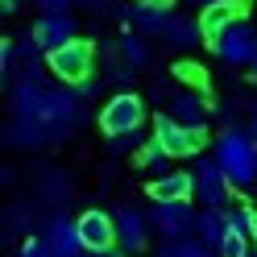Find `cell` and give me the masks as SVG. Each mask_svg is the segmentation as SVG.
Masks as SVG:
<instances>
[{"instance_id":"6da1fadb","label":"cell","mask_w":257,"mask_h":257,"mask_svg":"<svg viewBox=\"0 0 257 257\" xmlns=\"http://www.w3.org/2000/svg\"><path fill=\"white\" fill-rule=\"evenodd\" d=\"M216 162L224 166V174L236 191H249L257 183V141L240 128H224L216 141Z\"/></svg>"},{"instance_id":"7a4b0ae2","label":"cell","mask_w":257,"mask_h":257,"mask_svg":"<svg viewBox=\"0 0 257 257\" xmlns=\"http://www.w3.org/2000/svg\"><path fill=\"white\" fill-rule=\"evenodd\" d=\"M34 120H42L54 133V141H62L67 133H75V128L87 120V112H83V104H79V95H71V87L62 83V87H46Z\"/></svg>"},{"instance_id":"3957f363","label":"cell","mask_w":257,"mask_h":257,"mask_svg":"<svg viewBox=\"0 0 257 257\" xmlns=\"http://www.w3.org/2000/svg\"><path fill=\"white\" fill-rule=\"evenodd\" d=\"M46 62H50L54 79H62L67 87H79L83 79H91V67H95V46L87 38H71L67 46H58V50L46 54Z\"/></svg>"},{"instance_id":"277c9868","label":"cell","mask_w":257,"mask_h":257,"mask_svg":"<svg viewBox=\"0 0 257 257\" xmlns=\"http://www.w3.org/2000/svg\"><path fill=\"white\" fill-rule=\"evenodd\" d=\"M150 224L166 240H187V236H195V228H199V212L191 207V199H166V203L150 207Z\"/></svg>"},{"instance_id":"5b68a950","label":"cell","mask_w":257,"mask_h":257,"mask_svg":"<svg viewBox=\"0 0 257 257\" xmlns=\"http://www.w3.org/2000/svg\"><path fill=\"white\" fill-rule=\"evenodd\" d=\"M141 120H146V100L133 91H116L112 100L100 108V128L104 137H116V133H137Z\"/></svg>"},{"instance_id":"8992f818","label":"cell","mask_w":257,"mask_h":257,"mask_svg":"<svg viewBox=\"0 0 257 257\" xmlns=\"http://www.w3.org/2000/svg\"><path fill=\"white\" fill-rule=\"evenodd\" d=\"M154 137L170 150V158H195V154L207 146V133H203V128H191V124H183V120L166 116V112H158V116H154Z\"/></svg>"},{"instance_id":"52a82bcc","label":"cell","mask_w":257,"mask_h":257,"mask_svg":"<svg viewBox=\"0 0 257 257\" xmlns=\"http://www.w3.org/2000/svg\"><path fill=\"white\" fill-rule=\"evenodd\" d=\"M150 212H141V207L133 203H120L116 207V249L124 257H137V253H146L150 245Z\"/></svg>"},{"instance_id":"ba28073f","label":"cell","mask_w":257,"mask_h":257,"mask_svg":"<svg viewBox=\"0 0 257 257\" xmlns=\"http://www.w3.org/2000/svg\"><path fill=\"white\" fill-rule=\"evenodd\" d=\"M191 174H195V199H199L203 207H224V203H228V195L236 191L216 158H199Z\"/></svg>"},{"instance_id":"9c48e42d","label":"cell","mask_w":257,"mask_h":257,"mask_svg":"<svg viewBox=\"0 0 257 257\" xmlns=\"http://www.w3.org/2000/svg\"><path fill=\"white\" fill-rule=\"evenodd\" d=\"M79 236H83V249L87 253H104V249H116V216L100 212V207H87L79 212Z\"/></svg>"},{"instance_id":"30bf717a","label":"cell","mask_w":257,"mask_h":257,"mask_svg":"<svg viewBox=\"0 0 257 257\" xmlns=\"http://www.w3.org/2000/svg\"><path fill=\"white\" fill-rule=\"evenodd\" d=\"M42 236L50 240L54 257H83V253H87V249H83V236H79V224H75L67 212H62V207H54V212H50Z\"/></svg>"},{"instance_id":"8fae6325","label":"cell","mask_w":257,"mask_h":257,"mask_svg":"<svg viewBox=\"0 0 257 257\" xmlns=\"http://www.w3.org/2000/svg\"><path fill=\"white\" fill-rule=\"evenodd\" d=\"M212 50L228 62V67H249V58L257 50V34H253L245 21H236L232 29H224V34L212 42Z\"/></svg>"},{"instance_id":"7c38bea8","label":"cell","mask_w":257,"mask_h":257,"mask_svg":"<svg viewBox=\"0 0 257 257\" xmlns=\"http://www.w3.org/2000/svg\"><path fill=\"white\" fill-rule=\"evenodd\" d=\"M236 21H245V5L240 0H216L199 13V29H203V42H216L224 29H232Z\"/></svg>"},{"instance_id":"4fadbf2b","label":"cell","mask_w":257,"mask_h":257,"mask_svg":"<svg viewBox=\"0 0 257 257\" xmlns=\"http://www.w3.org/2000/svg\"><path fill=\"white\" fill-rule=\"evenodd\" d=\"M34 38H38V46H42L46 54H50V50H58V46H67V42L75 38V17H71V13L38 17V21H34Z\"/></svg>"},{"instance_id":"5bb4252c","label":"cell","mask_w":257,"mask_h":257,"mask_svg":"<svg viewBox=\"0 0 257 257\" xmlns=\"http://www.w3.org/2000/svg\"><path fill=\"white\" fill-rule=\"evenodd\" d=\"M150 199H154V203H166V199H195V174H191V170L158 174V179L150 183Z\"/></svg>"},{"instance_id":"9a60e30c","label":"cell","mask_w":257,"mask_h":257,"mask_svg":"<svg viewBox=\"0 0 257 257\" xmlns=\"http://www.w3.org/2000/svg\"><path fill=\"white\" fill-rule=\"evenodd\" d=\"M170 116H174V120H183V124H191V128H207L212 104H207L199 91H179V95L170 100Z\"/></svg>"},{"instance_id":"2e32d148","label":"cell","mask_w":257,"mask_h":257,"mask_svg":"<svg viewBox=\"0 0 257 257\" xmlns=\"http://www.w3.org/2000/svg\"><path fill=\"white\" fill-rule=\"evenodd\" d=\"M128 21H133L141 34H166L174 13H170V5H158V0H137V5L128 9Z\"/></svg>"},{"instance_id":"e0dca14e","label":"cell","mask_w":257,"mask_h":257,"mask_svg":"<svg viewBox=\"0 0 257 257\" xmlns=\"http://www.w3.org/2000/svg\"><path fill=\"white\" fill-rule=\"evenodd\" d=\"M195 236L220 253L224 236H228V212H220V207H207V212H199V228H195Z\"/></svg>"},{"instance_id":"ac0fdd59","label":"cell","mask_w":257,"mask_h":257,"mask_svg":"<svg viewBox=\"0 0 257 257\" xmlns=\"http://www.w3.org/2000/svg\"><path fill=\"white\" fill-rule=\"evenodd\" d=\"M166 46H174V50H191L199 38H203V29H199V21H187V17H174L170 25H166Z\"/></svg>"},{"instance_id":"d6986e66","label":"cell","mask_w":257,"mask_h":257,"mask_svg":"<svg viewBox=\"0 0 257 257\" xmlns=\"http://www.w3.org/2000/svg\"><path fill=\"white\" fill-rule=\"evenodd\" d=\"M116 54H120V62H128V67H146L150 62V46H146V38L141 34H124L120 42H116Z\"/></svg>"},{"instance_id":"ffe728a7","label":"cell","mask_w":257,"mask_h":257,"mask_svg":"<svg viewBox=\"0 0 257 257\" xmlns=\"http://www.w3.org/2000/svg\"><path fill=\"white\" fill-rule=\"evenodd\" d=\"M137 162L146 166V170L170 174V170H166V162H170V150H166V146H162L158 137H146V141H141V150H137Z\"/></svg>"},{"instance_id":"44dd1931","label":"cell","mask_w":257,"mask_h":257,"mask_svg":"<svg viewBox=\"0 0 257 257\" xmlns=\"http://www.w3.org/2000/svg\"><path fill=\"white\" fill-rule=\"evenodd\" d=\"M42 195L50 199L54 207H62V199L71 195V183H67V174H62V170H50V174H46V183H42Z\"/></svg>"},{"instance_id":"7402d4cb","label":"cell","mask_w":257,"mask_h":257,"mask_svg":"<svg viewBox=\"0 0 257 257\" xmlns=\"http://www.w3.org/2000/svg\"><path fill=\"white\" fill-rule=\"evenodd\" d=\"M17 257H54V249H50V240H46V236L29 232L21 245H17Z\"/></svg>"},{"instance_id":"603a6c76","label":"cell","mask_w":257,"mask_h":257,"mask_svg":"<svg viewBox=\"0 0 257 257\" xmlns=\"http://www.w3.org/2000/svg\"><path fill=\"white\" fill-rule=\"evenodd\" d=\"M174 75H179L187 87H199V91L207 87V79H212V75H207L203 67H195V62H179V67H174Z\"/></svg>"},{"instance_id":"cb8c5ba5","label":"cell","mask_w":257,"mask_h":257,"mask_svg":"<svg viewBox=\"0 0 257 257\" xmlns=\"http://www.w3.org/2000/svg\"><path fill=\"white\" fill-rule=\"evenodd\" d=\"M179 245V257H220L212 245H203L199 236H187V240H174Z\"/></svg>"},{"instance_id":"d4e9b609","label":"cell","mask_w":257,"mask_h":257,"mask_svg":"<svg viewBox=\"0 0 257 257\" xmlns=\"http://www.w3.org/2000/svg\"><path fill=\"white\" fill-rule=\"evenodd\" d=\"M34 207H29V203H13L9 207V228H34Z\"/></svg>"},{"instance_id":"484cf974","label":"cell","mask_w":257,"mask_h":257,"mask_svg":"<svg viewBox=\"0 0 257 257\" xmlns=\"http://www.w3.org/2000/svg\"><path fill=\"white\" fill-rule=\"evenodd\" d=\"M141 133V128H137ZM137 133H116V137H108V150L112 154H124V150H133V146H141V137Z\"/></svg>"},{"instance_id":"4316f807","label":"cell","mask_w":257,"mask_h":257,"mask_svg":"<svg viewBox=\"0 0 257 257\" xmlns=\"http://www.w3.org/2000/svg\"><path fill=\"white\" fill-rule=\"evenodd\" d=\"M75 0H38V9H42V17H54V13H71Z\"/></svg>"},{"instance_id":"83f0119b","label":"cell","mask_w":257,"mask_h":257,"mask_svg":"<svg viewBox=\"0 0 257 257\" xmlns=\"http://www.w3.org/2000/svg\"><path fill=\"white\" fill-rule=\"evenodd\" d=\"M75 5H83L91 13H100V9H112V0H75Z\"/></svg>"},{"instance_id":"f1b7e54d","label":"cell","mask_w":257,"mask_h":257,"mask_svg":"<svg viewBox=\"0 0 257 257\" xmlns=\"http://www.w3.org/2000/svg\"><path fill=\"white\" fill-rule=\"evenodd\" d=\"M100 83H104V79H100ZM100 83H95V79H83V83H79V95H95Z\"/></svg>"},{"instance_id":"f546056e","label":"cell","mask_w":257,"mask_h":257,"mask_svg":"<svg viewBox=\"0 0 257 257\" xmlns=\"http://www.w3.org/2000/svg\"><path fill=\"white\" fill-rule=\"evenodd\" d=\"M154 257H179V245H174V240H170V245H162V249H158Z\"/></svg>"},{"instance_id":"4dcf8cb0","label":"cell","mask_w":257,"mask_h":257,"mask_svg":"<svg viewBox=\"0 0 257 257\" xmlns=\"http://www.w3.org/2000/svg\"><path fill=\"white\" fill-rule=\"evenodd\" d=\"M83 257H124L120 249H104V253H83Z\"/></svg>"},{"instance_id":"1f68e13d","label":"cell","mask_w":257,"mask_h":257,"mask_svg":"<svg viewBox=\"0 0 257 257\" xmlns=\"http://www.w3.org/2000/svg\"><path fill=\"white\" fill-rule=\"evenodd\" d=\"M0 5H5V13H9V17H13V13L21 9V0H0Z\"/></svg>"},{"instance_id":"d6a6232c","label":"cell","mask_w":257,"mask_h":257,"mask_svg":"<svg viewBox=\"0 0 257 257\" xmlns=\"http://www.w3.org/2000/svg\"><path fill=\"white\" fill-rule=\"evenodd\" d=\"M249 137L257 141V100H253V124H249Z\"/></svg>"},{"instance_id":"836d02e7","label":"cell","mask_w":257,"mask_h":257,"mask_svg":"<svg viewBox=\"0 0 257 257\" xmlns=\"http://www.w3.org/2000/svg\"><path fill=\"white\" fill-rule=\"evenodd\" d=\"M249 71H253V79H257V50H253V58H249Z\"/></svg>"},{"instance_id":"e575fe53","label":"cell","mask_w":257,"mask_h":257,"mask_svg":"<svg viewBox=\"0 0 257 257\" xmlns=\"http://www.w3.org/2000/svg\"><path fill=\"white\" fill-rule=\"evenodd\" d=\"M253 245H257V212H253Z\"/></svg>"},{"instance_id":"d590c367","label":"cell","mask_w":257,"mask_h":257,"mask_svg":"<svg viewBox=\"0 0 257 257\" xmlns=\"http://www.w3.org/2000/svg\"><path fill=\"white\" fill-rule=\"evenodd\" d=\"M191 5H203V9H207V5H216V0H191Z\"/></svg>"},{"instance_id":"8d00e7d4","label":"cell","mask_w":257,"mask_h":257,"mask_svg":"<svg viewBox=\"0 0 257 257\" xmlns=\"http://www.w3.org/2000/svg\"><path fill=\"white\" fill-rule=\"evenodd\" d=\"M158 5H170V0H158Z\"/></svg>"},{"instance_id":"74e56055","label":"cell","mask_w":257,"mask_h":257,"mask_svg":"<svg viewBox=\"0 0 257 257\" xmlns=\"http://www.w3.org/2000/svg\"><path fill=\"white\" fill-rule=\"evenodd\" d=\"M249 257H257V253H249Z\"/></svg>"}]
</instances>
